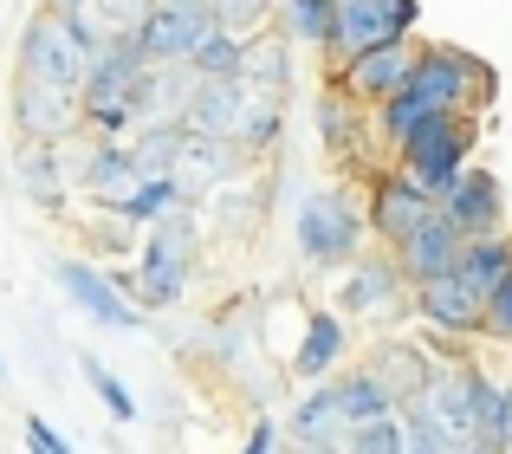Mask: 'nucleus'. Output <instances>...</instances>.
<instances>
[{"label":"nucleus","instance_id":"ddd939ff","mask_svg":"<svg viewBox=\"0 0 512 454\" xmlns=\"http://www.w3.org/2000/svg\"><path fill=\"white\" fill-rule=\"evenodd\" d=\"M188 253H195V227H188L182 215H163L156 240L143 247V292H150V305H163V299H175V292H182Z\"/></svg>","mask_w":512,"mask_h":454},{"label":"nucleus","instance_id":"f704fd0d","mask_svg":"<svg viewBox=\"0 0 512 454\" xmlns=\"http://www.w3.org/2000/svg\"><path fill=\"white\" fill-rule=\"evenodd\" d=\"M91 0H52V13H85Z\"/></svg>","mask_w":512,"mask_h":454},{"label":"nucleus","instance_id":"393cba45","mask_svg":"<svg viewBox=\"0 0 512 454\" xmlns=\"http://www.w3.org/2000/svg\"><path fill=\"white\" fill-rule=\"evenodd\" d=\"M240 78H247V85H260V91H286L292 65H286V52L266 39V46H240Z\"/></svg>","mask_w":512,"mask_h":454},{"label":"nucleus","instance_id":"c756f323","mask_svg":"<svg viewBox=\"0 0 512 454\" xmlns=\"http://www.w3.org/2000/svg\"><path fill=\"white\" fill-rule=\"evenodd\" d=\"M214 26H227V33H247V26L266 20V0H208Z\"/></svg>","mask_w":512,"mask_h":454},{"label":"nucleus","instance_id":"4be33fe9","mask_svg":"<svg viewBox=\"0 0 512 454\" xmlns=\"http://www.w3.org/2000/svg\"><path fill=\"white\" fill-rule=\"evenodd\" d=\"M85 182H91L98 195H111V202H124V195H130V189L143 182V169H137V156H130V150H111V143H104V150L91 156Z\"/></svg>","mask_w":512,"mask_h":454},{"label":"nucleus","instance_id":"c9c22d12","mask_svg":"<svg viewBox=\"0 0 512 454\" xmlns=\"http://www.w3.org/2000/svg\"><path fill=\"white\" fill-rule=\"evenodd\" d=\"M461 454H500V448H493V442H474V448H461Z\"/></svg>","mask_w":512,"mask_h":454},{"label":"nucleus","instance_id":"f257e3e1","mask_svg":"<svg viewBox=\"0 0 512 454\" xmlns=\"http://www.w3.org/2000/svg\"><path fill=\"white\" fill-rule=\"evenodd\" d=\"M487 98H493V72L474 59V52L422 46L415 52V72L402 78V91L389 104H376V111H383V137L402 143L409 130H422L428 117H474V111H487Z\"/></svg>","mask_w":512,"mask_h":454},{"label":"nucleus","instance_id":"1a4fd4ad","mask_svg":"<svg viewBox=\"0 0 512 454\" xmlns=\"http://www.w3.org/2000/svg\"><path fill=\"white\" fill-rule=\"evenodd\" d=\"M85 117V98L65 85H39V78H20V98H13V124L33 143H65Z\"/></svg>","mask_w":512,"mask_h":454},{"label":"nucleus","instance_id":"dca6fc26","mask_svg":"<svg viewBox=\"0 0 512 454\" xmlns=\"http://www.w3.org/2000/svg\"><path fill=\"white\" fill-rule=\"evenodd\" d=\"M396 305H402V266H383V260H370V266H357V273H350V286H344V312L389 318Z\"/></svg>","mask_w":512,"mask_h":454},{"label":"nucleus","instance_id":"cd10ccee","mask_svg":"<svg viewBox=\"0 0 512 454\" xmlns=\"http://www.w3.org/2000/svg\"><path fill=\"white\" fill-rule=\"evenodd\" d=\"M402 454H454V442L422 416V409H409V416H402Z\"/></svg>","mask_w":512,"mask_h":454},{"label":"nucleus","instance_id":"72a5a7b5","mask_svg":"<svg viewBox=\"0 0 512 454\" xmlns=\"http://www.w3.org/2000/svg\"><path fill=\"white\" fill-rule=\"evenodd\" d=\"M500 454H512V390H506V416H500Z\"/></svg>","mask_w":512,"mask_h":454},{"label":"nucleus","instance_id":"e433bc0d","mask_svg":"<svg viewBox=\"0 0 512 454\" xmlns=\"http://www.w3.org/2000/svg\"><path fill=\"white\" fill-rule=\"evenodd\" d=\"M305 454H338V448H305Z\"/></svg>","mask_w":512,"mask_h":454},{"label":"nucleus","instance_id":"20e7f679","mask_svg":"<svg viewBox=\"0 0 512 454\" xmlns=\"http://www.w3.org/2000/svg\"><path fill=\"white\" fill-rule=\"evenodd\" d=\"M415 0H331V39H325V52L331 59H357V52H370V46H383V39H409V26H415Z\"/></svg>","mask_w":512,"mask_h":454},{"label":"nucleus","instance_id":"f3484780","mask_svg":"<svg viewBox=\"0 0 512 454\" xmlns=\"http://www.w3.org/2000/svg\"><path fill=\"white\" fill-rule=\"evenodd\" d=\"M331 396H338V422H344V429L376 422V416H396V396H389V383L376 377V370H357V377L331 383Z\"/></svg>","mask_w":512,"mask_h":454},{"label":"nucleus","instance_id":"a878e982","mask_svg":"<svg viewBox=\"0 0 512 454\" xmlns=\"http://www.w3.org/2000/svg\"><path fill=\"white\" fill-rule=\"evenodd\" d=\"M78 370H85V383L98 390V403L111 409V422H137V403H130V390H124V383H117L111 370L98 364V357H78Z\"/></svg>","mask_w":512,"mask_h":454},{"label":"nucleus","instance_id":"aec40b11","mask_svg":"<svg viewBox=\"0 0 512 454\" xmlns=\"http://www.w3.org/2000/svg\"><path fill=\"white\" fill-rule=\"evenodd\" d=\"M188 72L195 78H240V33L208 26V33L195 39V52H188Z\"/></svg>","mask_w":512,"mask_h":454},{"label":"nucleus","instance_id":"bb28decb","mask_svg":"<svg viewBox=\"0 0 512 454\" xmlns=\"http://www.w3.org/2000/svg\"><path fill=\"white\" fill-rule=\"evenodd\" d=\"M286 26H292V39L325 46L331 39V0H286Z\"/></svg>","mask_w":512,"mask_h":454},{"label":"nucleus","instance_id":"7c9ffc66","mask_svg":"<svg viewBox=\"0 0 512 454\" xmlns=\"http://www.w3.org/2000/svg\"><path fill=\"white\" fill-rule=\"evenodd\" d=\"M480 331H487V338H506V344H512V273L487 292V318H480Z\"/></svg>","mask_w":512,"mask_h":454},{"label":"nucleus","instance_id":"6e6552de","mask_svg":"<svg viewBox=\"0 0 512 454\" xmlns=\"http://www.w3.org/2000/svg\"><path fill=\"white\" fill-rule=\"evenodd\" d=\"M415 39H383V46L357 52V59H344V98L357 104H389L402 91V78L415 72Z\"/></svg>","mask_w":512,"mask_h":454},{"label":"nucleus","instance_id":"423d86ee","mask_svg":"<svg viewBox=\"0 0 512 454\" xmlns=\"http://www.w3.org/2000/svg\"><path fill=\"white\" fill-rule=\"evenodd\" d=\"M357 240H363V215L344 202V195H312V202L299 208V247H305V260L344 266L350 253H357Z\"/></svg>","mask_w":512,"mask_h":454},{"label":"nucleus","instance_id":"7ed1b4c3","mask_svg":"<svg viewBox=\"0 0 512 454\" xmlns=\"http://www.w3.org/2000/svg\"><path fill=\"white\" fill-rule=\"evenodd\" d=\"M91 72V46L78 39V26L65 13H39L20 39V78H39V85H65L78 91Z\"/></svg>","mask_w":512,"mask_h":454},{"label":"nucleus","instance_id":"c85d7f7f","mask_svg":"<svg viewBox=\"0 0 512 454\" xmlns=\"http://www.w3.org/2000/svg\"><path fill=\"white\" fill-rule=\"evenodd\" d=\"M318 130H325V143L331 150H350V104L338 98V91H325V98H318Z\"/></svg>","mask_w":512,"mask_h":454},{"label":"nucleus","instance_id":"2f4dec72","mask_svg":"<svg viewBox=\"0 0 512 454\" xmlns=\"http://www.w3.org/2000/svg\"><path fill=\"white\" fill-rule=\"evenodd\" d=\"M26 448H33V454H72V448L59 442V435L46 429V422H26Z\"/></svg>","mask_w":512,"mask_h":454},{"label":"nucleus","instance_id":"9d476101","mask_svg":"<svg viewBox=\"0 0 512 454\" xmlns=\"http://www.w3.org/2000/svg\"><path fill=\"white\" fill-rule=\"evenodd\" d=\"M461 253H467V234L435 208V215H428V221L396 247V266H402V279H409V286H422V279L461 273Z\"/></svg>","mask_w":512,"mask_h":454},{"label":"nucleus","instance_id":"0eeeda50","mask_svg":"<svg viewBox=\"0 0 512 454\" xmlns=\"http://www.w3.org/2000/svg\"><path fill=\"white\" fill-rule=\"evenodd\" d=\"M441 215L461 227L467 240H487L506 227V189L493 169H461V176L441 189Z\"/></svg>","mask_w":512,"mask_h":454},{"label":"nucleus","instance_id":"b1692460","mask_svg":"<svg viewBox=\"0 0 512 454\" xmlns=\"http://www.w3.org/2000/svg\"><path fill=\"white\" fill-rule=\"evenodd\" d=\"M338 454H402V416H376V422L344 429Z\"/></svg>","mask_w":512,"mask_h":454},{"label":"nucleus","instance_id":"9b49d317","mask_svg":"<svg viewBox=\"0 0 512 454\" xmlns=\"http://www.w3.org/2000/svg\"><path fill=\"white\" fill-rule=\"evenodd\" d=\"M415 312L435 331H448V338H474L480 318H487V299H480L461 273H441V279H422V286H415Z\"/></svg>","mask_w":512,"mask_h":454},{"label":"nucleus","instance_id":"4468645a","mask_svg":"<svg viewBox=\"0 0 512 454\" xmlns=\"http://www.w3.org/2000/svg\"><path fill=\"white\" fill-rule=\"evenodd\" d=\"M240 111H247V85L240 78H201L188 98V130L201 137H240Z\"/></svg>","mask_w":512,"mask_h":454},{"label":"nucleus","instance_id":"f03ea898","mask_svg":"<svg viewBox=\"0 0 512 454\" xmlns=\"http://www.w3.org/2000/svg\"><path fill=\"white\" fill-rule=\"evenodd\" d=\"M396 156H402V176L441 202V189H448L467 169V156H474V117H428L422 130H409V137L396 143Z\"/></svg>","mask_w":512,"mask_h":454},{"label":"nucleus","instance_id":"2eb2a0df","mask_svg":"<svg viewBox=\"0 0 512 454\" xmlns=\"http://www.w3.org/2000/svg\"><path fill=\"white\" fill-rule=\"evenodd\" d=\"M59 286L72 292V299L85 305V312L98 318V325H137V312H130V305L111 292V279H104V273H91V266H78V260H59Z\"/></svg>","mask_w":512,"mask_h":454},{"label":"nucleus","instance_id":"473e14b6","mask_svg":"<svg viewBox=\"0 0 512 454\" xmlns=\"http://www.w3.org/2000/svg\"><path fill=\"white\" fill-rule=\"evenodd\" d=\"M247 454H273V429H266V422H260V429L247 435Z\"/></svg>","mask_w":512,"mask_h":454},{"label":"nucleus","instance_id":"5701e85b","mask_svg":"<svg viewBox=\"0 0 512 454\" xmlns=\"http://www.w3.org/2000/svg\"><path fill=\"white\" fill-rule=\"evenodd\" d=\"M175 202H182V195H175V182H169V176H143L117 208H124L130 221H163V215H175Z\"/></svg>","mask_w":512,"mask_h":454},{"label":"nucleus","instance_id":"6ab92c4d","mask_svg":"<svg viewBox=\"0 0 512 454\" xmlns=\"http://www.w3.org/2000/svg\"><path fill=\"white\" fill-rule=\"evenodd\" d=\"M338 351H344V325L331 312H318L312 325H305V344H299V357H292V370H299V377H325V370L338 364Z\"/></svg>","mask_w":512,"mask_h":454},{"label":"nucleus","instance_id":"a211bd4d","mask_svg":"<svg viewBox=\"0 0 512 454\" xmlns=\"http://www.w3.org/2000/svg\"><path fill=\"white\" fill-rule=\"evenodd\" d=\"M506 273H512V240H506V234L467 240V253H461V279H467V286L480 292V299H487V292L500 286Z\"/></svg>","mask_w":512,"mask_h":454},{"label":"nucleus","instance_id":"412c9836","mask_svg":"<svg viewBox=\"0 0 512 454\" xmlns=\"http://www.w3.org/2000/svg\"><path fill=\"white\" fill-rule=\"evenodd\" d=\"M292 435H299L305 448H338V442H344L338 396H331V390H318L312 403H299V416H292Z\"/></svg>","mask_w":512,"mask_h":454},{"label":"nucleus","instance_id":"f8f14e48","mask_svg":"<svg viewBox=\"0 0 512 454\" xmlns=\"http://www.w3.org/2000/svg\"><path fill=\"white\" fill-rule=\"evenodd\" d=\"M435 208H441V202H435L428 189H415L402 169H396V176H376V189H370V227L389 240V247H402V240H409L415 227L435 215Z\"/></svg>","mask_w":512,"mask_h":454},{"label":"nucleus","instance_id":"39448f33","mask_svg":"<svg viewBox=\"0 0 512 454\" xmlns=\"http://www.w3.org/2000/svg\"><path fill=\"white\" fill-rule=\"evenodd\" d=\"M208 26H214L208 0H150L137 33H130V46H137L143 65H188V52H195V39Z\"/></svg>","mask_w":512,"mask_h":454}]
</instances>
